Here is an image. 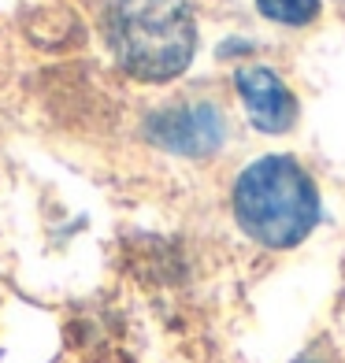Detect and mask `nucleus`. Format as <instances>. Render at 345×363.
<instances>
[{
    "label": "nucleus",
    "instance_id": "6",
    "mask_svg": "<svg viewBox=\"0 0 345 363\" xmlns=\"http://www.w3.org/2000/svg\"><path fill=\"white\" fill-rule=\"evenodd\" d=\"M297 363H331V359H323V356H316V352H308V356H301Z\"/></svg>",
    "mask_w": 345,
    "mask_h": 363
},
{
    "label": "nucleus",
    "instance_id": "2",
    "mask_svg": "<svg viewBox=\"0 0 345 363\" xmlns=\"http://www.w3.org/2000/svg\"><path fill=\"white\" fill-rule=\"evenodd\" d=\"M111 45L134 78L168 82L193 60V11L186 0H115Z\"/></svg>",
    "mask_w": 345,
    "mask_h": 363
},
{
    "label": "nucleus",
    "instance_id": "4",
    "mask_svg": "<svg viewBox=\"0 0 345 363\" xmlns=\"http://www.w3.org/2000/svg\"><path fill=\"white\" fill-rule=\"evenodd\" d=\"M234 82L249 111V123L260 134H286L297 123V96L271 67H241Z\"/></svg>",
    "mask_w": 345,
    "mask_h": 363
},
{
    "label": "nucleus",
    "instance_id": "5",
    "mask_svg": "<svg viewBox=\"0 0 345 363\" xmlns=\"http://www.w3.org/2000/svg\"><path fill=\"white\" fill-rule=\"evenodd\" d=\"M264 19L286 23V26H305L319 15V0H256Z\"/></svg>",
    "mask_w": 345,
    "mask_h": 363
},
{
    "label": "nucleus",
    "instance_id": "1",
    "mask_svg": "<svg viewBox=\"0 0 345 363\" xmlns=\"http://www.w3.org/2000/svg\"><path fill=\"white\" fill-rule=\"evenodd\" d=\"M234 219L268 249H293L319 223V189L290 156H264L234 182Z\"/></svg>",
    "mask_w": 345,
    "mask_h": 363
},
{
    "label": "nucleus",
    "instance_id": "3",
    "mask_svg": "<svg viewBox=\"0 0 345 363\" xmlns=\"http://www.w3.org/2000/svg\"><path fill=\"white\" fill-rule=\"evenodd\" d=\"M149 130H153V138L163 148L182 152V156H208V152H216L223 134H226L219 108H212L204 101L175 104L168 111H160L156 119L149 123Z\"/></svg>",
    "mask_w": 345,
    "mask_h": 363
}]
</instances>
